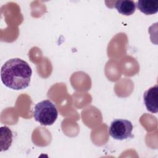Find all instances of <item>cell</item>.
Listing matches in <instances>:
<instances>
[{
	"label": "cell",
	"mask_w": 158,
	"mask_h": 158,
	"mask_svg": "<svg viewBox=\"0 0 158 158\" xmlns=\"http://www.w3.org/2000/svg\"><path fill=\"white\" fill-rule=\"evenodd\" d=\"M32 70L29 64L20 58L7 60L1 69L3 84L12 89H23L29 86Z\"/></svg>",
	"instance_id": "1"
},
{
	"label": "cell",
	"mask_w": 158,
	"mask_h": 158,
	"mask_svg": "<svg viewBox=\"0 0 158 158\" xmlns=\"http://www.w3.org/2000/svg\"><path fill=\"white\" fill-rule=\"evenodd\" d=\"M57 116L58 112L56 106L48 99L37 103L34 107V118L42 125H52L56 122Z\"/></svg>",
	"instance_id": "2"
},
{
	"label": "cell",
	"mask_w": 158,
	"mask_h": 158,
	"mask_svg": "<svg viewBox=\"0 0 158 158\" xmlns=\"http://www.w3.org/2000/svg\"><path fill=\"white\" fill-rule=\"evenodd\" d=\"M133 125L131 122L125 119H115L110 124L109 135L115 139L123 140L132 138Z\"/></svg>",
	"instance_id": "3"
},
{
	"label": "cell",
	"mask_w": 158,
	"mask_h": 158,
	"mask_svg": "<svg viewBox=\"0 0 158 158\" xmlns=\"http://www.w3.org/2000/svg\"><path fill=\"white\" fill-rule=\"evenodd\" d=\"M144 102L147 110L152 113L158 112V86L151 87L144 93Z\"/></svg>",
	"instance_id": "4"
},
{
	"label": "cell",
	"mask_w": 158,
	"mask_h": 158,
	"mask_svg": "<svg viewBox=\"0 0 158 158\" xmlns=\"http://www.w3.org/2000/svg\"><path fill=\"white\" fill-rule=\"evenodd\" d=\"M138 10L146 15H152L158 11V1L139 0L136 3Z\"/></svg>",
	"instance_id": "5"
},
{
	"label": "cell",
	"mask_w": 158,
	"mask_h": 158,
	"mask_svg": "<svg viewBox=\"0 0 158 158\" xmlns=\"http://www.w3.org/2000/svg\"><path fill=\"white\" fill-rule=\"evenodd\" d=\"M114 7L120 14L128 16L135 12L136 3L131 0L117 1L115 2Z\"/></svg>",
	"instance_id": "6"
}]
</instances>
